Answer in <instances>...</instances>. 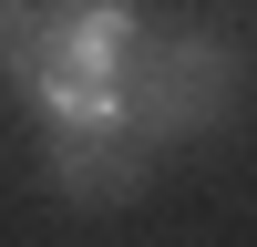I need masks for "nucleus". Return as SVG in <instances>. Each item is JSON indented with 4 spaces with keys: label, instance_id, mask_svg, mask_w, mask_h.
<instances>
[{
    "label": "nucleus",
    "instance_id": "nucleus-2",
    "mask_svg": "<svg viewBox=\"0 0 257 247\" xmlns=\"http://www.w3.org/2000/svg\"><path fill=\"white\" fill-rule=\"evenodd\" d=\"M144 21H155L144 0H62V11H52V41H41V72H31V82H103V93H123ZM31 82H21V93H31Z\"/></svg>",
    "mask_w": 257,
    "mask_h": 247
},
{
    "label": "nucleus",
    "instance_id": "nucleus-1",
    "mask_svg": "<svg viewBox=\"0 0 257 247\" xmlns=\"http://www.w3.org/2000/svg\"><path fill=\"white\" fill-rule=\"evenodd\" d=\"M247 93V41L206 31V21H144L134 41V72H123V113H134L144 144H185V134H216Z\"/></svg>",
    "mask_w": 257,
    "mask_h": 247
},
{
    "label": "nucleus",
    "instance_id": "nucleus-3",
    "mask_svg": "<svg viewBox=\"0 0 257 247\" xmlns=\"http://www.w3.org/2000/svg\"><path fill=\"white\" fill-rule=\"evenodd\" d=\"M41 175L72 206H113V196H134L155 175V144L134 124H41Z\"/></svg>",
    "mask_w": 257,
    "mask_h": 247
},
{
    "label": "nucleus",
    "instance_id": "nucleus-4",
    "mask_svg": "<svg viewBox=\"0 0 257 247\" xmlns=\"http://www.w3.org/2000/svg\"><path fill=\"white\" fill-rule=\"evenodd\" d=\"M52 11H62V0H0V82H31V72H41Z\"/></svg>",
    "mask_w": 257,
    "mask_h": 247
}]
</instances>
